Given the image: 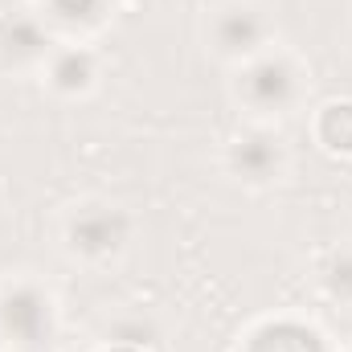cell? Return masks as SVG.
<instances>
[{"mask_svg":"<svg viewBox=\"0 0 352 352\" xmlns=\"http://www.w3.org/2000/svg\"><path fill=\"white\" fill-rule=\"evenodd\" d=\"M278 164V148H270V140H238V173L250 180H266Z\"/></svg>","mask_w":352,"mask_h":352,"instance_id":"cell-1","label":"cell"}]
</instances>
